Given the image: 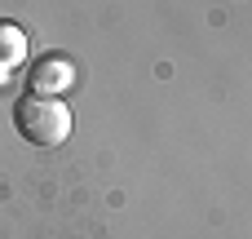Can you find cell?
I'll return each instance as SVG.
<instances>
[{
  "label": "cell",
  "mask_w": 252,
  "mask_h": 239,
  "mask_svg": "<svg viewBox=\"0 0 252 239\" xmlns=\"http://www.w3.org/2000/svg\"><path fill=\"white\" fill-rule=\"evenodd\" d=\"M71 80H75V67L66 62V58H40L35 67H31V93H44V98H58V93H66L71 89Z\"/></svg>",
  "instance_id": "2"
},
{
  "label": "cell",
  "mask_w": 252,
  "mask_h": 239,
  "mask_svg": "<svg viewBox=\"0 0 252 239\" xmlns=\"http://www.w3.org/2000/svg\"><path fill=\"white\" fill-rule=\"evenodd\" d=\"M71 124H75V115H71V106L62 98L27 93V98L13 102V129L31 146H62L71 137Z\"/></svg>",
  "instance_id": "1"
},
{
  "label": "cell",
  "mask_w": 252,
  "mask_h": 239,
  "mask_svg": "<svg viewBox=\"0 0 252 239\" xmlns=\"http://www.w3.org/2000/svg\"><path fill=\"white\" fill-rule=\"evenodd\" d=\"M27 58V35L13 22H0V71H13Z\"/></svg>",
  "instance_id": "3"
}]
</instances>
